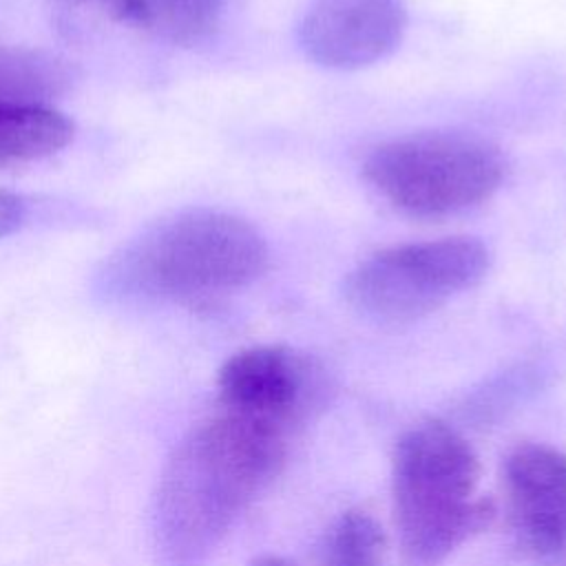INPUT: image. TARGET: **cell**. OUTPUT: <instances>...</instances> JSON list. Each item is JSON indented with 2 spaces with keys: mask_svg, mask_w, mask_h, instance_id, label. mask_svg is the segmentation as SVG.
I'll use <instances>...</instances> for the list:
<instances>
[{
  "mask_svg": "<svg viewBox=\"0 0 566 566\" xmlns=\"http://www.w3.org/2000/svg\"><path fill=\"white\" fill-rule=\"evenodd\" d=\"M515 546L537 566H566V451L542 442L515 447L504 462Z\"/></svg>",
  "mask_w": 566,
  "mask_h": 566,
  "instance_id": "cell-7",
  "label": "cell"
},
{
  "mask_svg": "<svg viewBox=\"0 0 566 566\" xmlns=\"http://www.w3.org/2000/svg\"><path fill=\"white\" fill-rule=\"evenodd\" d=\"M365 181L411 217H449L489 201L509 161L497 144L467 130H420L385 139L363 159Z\"/></svg>",
  "mask_w": 566,
  "mask_h": 566,
  "instance_id": "cell-4",
  "label": "cell"
},
{
  "mask_svg": "<svg viewBox=\"0 0 566 566\" xmlns=\"http://www.w3.org/2000/svg\"><path fill=\"white\" fill-rule=\"evenodd\" d=\"M73 139V124L49 106H0V166L49 157Z\"/></svg>",
  "mask_w": 566,
  "mask_h": 566,
  "instance_id": "cell-10",
  "label": "cell"
},
{
  "mask_svg": "<svg viewBox=\"0 0 566 566\" xmlns=\"http://www.w3.org/2000/svg\"><path fill=\"white\" fill-rule=\"evenodd\" d=\"M245 566H296L292 559L283 557V555H259V557H252Z\"/></svg>",
  "mask_w": 566,
  "mask_h": 566,
  "instance_id": "cell-14",
  "label": "cell"
},
{
  "mask_svg": "<svg viewBox=\"0 0 566 566\" xmlns=\"http://www.w3.org/2000/svg\"><path fill=\"white\" fill-rule=\"evenodd\" d=\"M480 460L469 440L442 420L409 427L391 458L398 546L407 566H440L495 515L478 495Z\"/></svg>",
  "mask_w": 566,
  "mask_h": 566,
  "instance_id": "cell-2",
  "label": "cell"
},
{
  "mask_svg": "<svg viewBox=\"0 0 566 566\" xmlns=\"http://www.w3.org/2000/svg\"><path fill=\"white\" fill-rule=\"evenodd\" d=\"M268 265V243L250 221L223 210H188L133 243L115 274L148 296L203 303L252 285Z\"/></svg>",
  "mask_w": 566,
  "mask_h": 566,
  "instance_id": "cell-3",
  "label": "cell"
},
{
  "mask_svg": "<svg viewBox=\"0 0 566 566\" xmlns=\"http://www.w3.org/2000/svg\"><path fill=\"white\" fill-rule=\"evenodd\" d=\"M228 0H126L119 20L175 44L206 40L221 22Z\"/></svg>",
  "mask_w": 566,
  "mask_h": 566,
  "instance_id": "cell-9",
  "label": "cell"
},
{
  "mask_svg": "<svg viewBox=\"0 0 566 566\" xmlns=\"http://www.w3.org/2000/svg\"><path fill=\"white\" fill-rule=\"evenodd\" d=\"M387 537L363 509L345 511L327 535L325 566H385Z\"/></svg>",
  "mask_w": 566,
  "mask_h": 566,
  "instance_id": "cell-12",
  "label": "cell"
},
{
  "mask_svg": "<svg viewBox=\"0 0 566 566\" xmlns=\"http://www.w3.org/2000/svg\"><path fill=\"white\" fill-rule=\"evenodd\" d=\"M323 367L285 345H256L232 354L217 374L219 409L283 429L301 420L323 396Z\"/></svg>",
  "mask_w": 566,
  "mask_h": 566,
  "instance_id": "cell-6",
  "label": "cell"
},
{
  "mask_svg": "<svg viewBox=\"0 0 566 566\" xmlns=\"http://www.w3.org/2000/svg\"><path fill=\"white\" fill-rule=\"evenodd\" d=\"M287 429L219 409L168 458L153 506L157 546L172 564L201 562L285 462Z\"/></svg>",
  "mask_w": 566,
  "mask_h": 566,
  "instance_id": "cell-1",
  "label": "cell"
},
{
  "mask_svg": "<svg viewBox=\"0 0 566 566\" xmlns=\"http://www.w3.org/2000/svg\"><path fill=\"white\" fill-rule=\"evenodd\" d=\"M405 29L402 0H312L298 24V44L323 69L358 71L387 57Z\"/></svg>",
  "mask_w": 566,
  "mask_h": 566,
  "instance_id": "cell-8",
  "label": "cell"
},
{
  "mask_svg": "<svg viewBox=\"0 0 566 566\" xmlns=\"http://www.w3.org/2000/svg\"><path fill=\"white\" fill-rule=\"evenodd\" d=\"M27 217V206L24 201L7 190H0V237L11 234L22 226Z\"/></svg>",
  "mask_w": 566,
  "mask_h": 566,
  "instance_id": "cell-13",
  "label": "cell"
},
{
  "mask_svg": "<svg viewBox=\"0 0 566 566\" xmlns=\"http://www.w3.org/2000/svg\"><path fill=\"white\" fill-rule=\"evenodd\" d=\"M489 268L491 252L475 237L396 243L356 263L345 276L343 294L360 316L405 325L475 287Z\"/></svg>",
  "mask_w": 566,
  "mask_h": 566,
  "instance_id": "cell-5",
  "label": "cell"
},
{
  "mask_svg": "<svg viewBox=\"0 0 566 566\" xmlns=\"http://www.w3.org/2000/svg\"><path fill=\"white\" fill-rule=\"evenodd\" d=\"M69 84V69L42 53L0 49V106H46Z\"/></svg>",
  "mask_w": 566,
  "mask_h": 566,
  "instance_id": "cell-11",
  "label": "cell"
}]
</instances>
